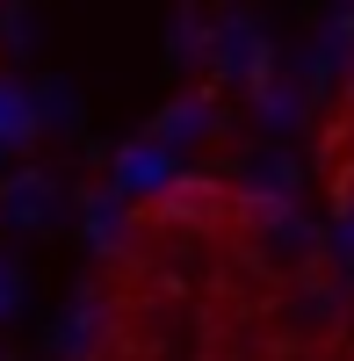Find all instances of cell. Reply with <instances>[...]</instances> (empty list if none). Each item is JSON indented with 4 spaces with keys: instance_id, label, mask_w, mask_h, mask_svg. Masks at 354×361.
Instances as JSON below:
<instances>
[{
    "instance_id": "6da1fadb",
    "label": "cell",
    "mask_w": 354,
    "mask_h": 361,
    "mask_svg": "<svg viewBox=\"0 0 354 361\" xmlns=\"http://www.w3.org/2000/svg\"><path fill=\"white\" fill-rule=\"evenodd\" d=\"M340 238L354 246V180H340Z\"/></svg>"
},
{
    "instance_id": "7a4b0ae2",
    "label": "cell",
    "mask_w": 354,
    "mask_h": 361,
    "mask_svg": "<svg viewBox=\"0 0 354 361\" xmlns=\"http://www.w3.org/2000/svg\"><path fill=\"white\" fill-rule=\"evenodd\" d=\"M340 130H354V66H347V87H340Z\"/></svg>"
}]
</instances>
